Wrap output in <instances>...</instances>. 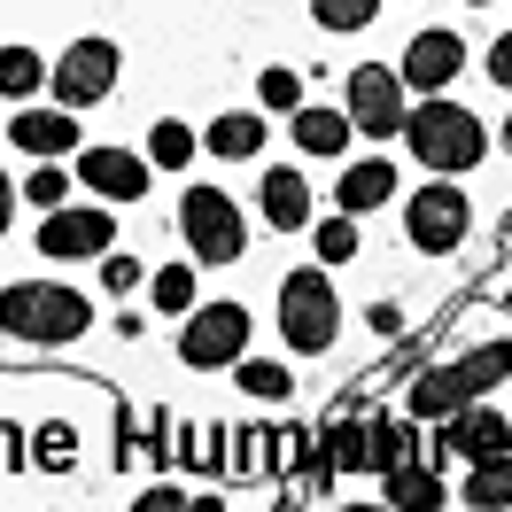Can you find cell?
<instances>
[{"label":"cell","instance_id":"6da1fadb","mask_svg":"<svg viewBox=\"0 0 512 512\" xmlns=\"http://www.w3.org/2000/svg\"><path fill=\"white\" fill-rule=\"evenodd\" d=\"M94 326V303L63 280H16L0 288V342H24V350H63Z\"/></svg>","mask_w":512,"mask_h":512},{"label":"cell","instance_id":"7a4b0ae2","mask_svg":"<svg viewBox=\"0 0 512 512\" xmlns=\"http://www.w3.org/2000/svg\"><path fill=\"white\" fill-rule=\"evenodd\" d=\"M505 373H512V342H481V350L450 357V365H427L404 404H412V419H450V412H466L474 396H489Z\"/></svg>","mask_w":512,"mask_h":512},{"label":"cell","instance_id":"3957f363","mask_svg":"<svg viewBox=\"0 0 512 512\" xmlns=\"http://www.w3.org/2000/svg\"><path fill=\"white\" fill-rule=\"evenodd\" d=\"M404 148H412L427 171H474L481 148H489V132L466 101H419L412 117H404Z\"/></svg>","mask_w":512,"mask_h":512},{"label":"cell","instance_id":"277c9868","mask_svg":"<svg viewBox=\"0 0 512 512\" xmlns=\"http://www.w3.org/2000/svg\"><path fill=\"white\" fill-rule=\"evenodd\" d=\"M280 342L303 357H319L342 342V295L326 272H288L280 280Z\"/></svg>","mask_w":512,"mask_h":512},{"label":"cell","instance_id":"5b68a950","mask_svg":"<svg viewBox=\"0 0 512 512\" xmlns=\"http://www.w3.org/2000/svg\"><path fill=\"white\" fill-rule=\"evenodd\" d=\"M241 357H249V311L241 303H194L187 326H179V365L218 373V365H241Z\"/></svg>","mask_w":512,"mask_h":512},{"label":"cell","instance_id":"8992f818","mask_svg":"<svg viewBox=\"0 0 512 512\" xmlns=\"http://www.w3.org/2000/svg\"><path fill=\"white\" fill-rule=\"evenodd\" d=\"M179 233H187L194 264H233V256L249 249V225H241V210H233L218 187H187L179 194Z\"/></svg>","mask_w":512,"mask_h":512},{"label":"cell","instance_id":"52a82bcc","mask_svg":"<svg viewBox=\"0 0 512 512\" xmlns=\"http://www.w3.org/2000/svg\"><path fill=\"white\" fill-rule=\"evenodd\" d=\"M47 86H55V101H63V109H101V101L117 94V39H101V32L70 39Z\"/></svg>","mask_w":512,"mask_h":512},{"label":"cell","instance_id":"ba28073f","mask_svg":"<svg viewBox=\"0 0 512 512\" xmlns=\"http://www.w3.org/2000/svg\"><path fill=\"white\" fill-rule=\"evenodd\" d=\"M117 249V218L101 210V202H63L55 218L39 225V256H55V264H78V256H109Z\"/></svg>","mask_w":512,"mask_h":512},{"label":"cell","instance_id":"9c48e42d","mask_svg":"<svg viewBox=\"0 0 512 512\" xmlns=\"http://www.w3.org/2000/svg\"><path fill=\"white\" fill-rule=\"evenodd\" d=\"M466 225H474V202L458 187H419L412 202H404V233H412V249H427V256L458 249Z\"/></svg>","mask_w":512,"mask_h":512},{"label":"cell","instance_id":"30bf717a","mask_svg":"<svg viewBox=\"0 0 512 512\" xmlns=\"http://www.w3.org/2000/svg\"><path fill=\"white\" fill-rule=\"evenodd\" d=\"M342 109H350V125L373 132V140H396V132H404V117H412V109H404V78H396V70H381V63L350 70V101H342Z\"/></svg>","mask_w":512,"mask_h":512},{"label":"cell","instance_id":"8fae6325","mask_svg":"<svg viewBox=\"0 0 512 512\" xmlns=\"http://www.w3.org/2000/svg\"><path fill=\"white\" fill-rule=\"evenodd\" d=\"M458 70H466V39L450 32V24H427V32L404 47V86H412V94H443Z\"/></svg>","mask_w":512,"mask_h":512},{"label":"cell","instance_id":"7c38bea8","mask_svg":"<svg viewBox=\"0 0 512 512\" xmlns=\"http://www.w3.org/2000/svg\"><path fill=\"white\" fill-rule=\"evenodd\" d=\"M497 450H512V419L505 412H450L443 419V435H435V458H466V466H474V458H497Z\"/></svg>","mask_w":512,"mask_h":512},{"label":"cell","instance_id":"4fadbf2b","mask_svg":"<svg viewBox=\"0 0 512 512\" xmlns=\"http://www.w3.org/2000/svg\"><path fill=\"white\" fill-rule=\"evenodd\" d=\"M148 171H156V163L132 156V148H86V156H78V179H86L101 202H140V194H148Z\"/></svg>","mask_w":512,"mask_h":512},{"label":"cell","instance_id":"5bb4252c","mask_svg":"<svg viewBox=\"0 0 512 512\" xmlns=\"http://www.w3.org/2000/svg\"><path fill=\"white\" fill-rule=\"evenodd\" d=\"M8 140L24 148V156H78V109H32V101H16V117H8Z\"/></svg>","mask_w":512,"mask_h":512},{"label":"cell","instance_id":"9a60e30c","mask_svg":"<svg viewBox=\"0 0 512 512\" xmlns=\"http://www.w3.org/2000/svg\"><path fill=\"white\" fill-rule=\"evenodd\" d=\"M256 210H264L272 233H303V225H311V187H303V171H264Z\"/></svg>","mask_w":512,"mask_h":512},{"label":"cell","instance_id":"2e32d148","mask_svg":"<svg viewBox=\"0 0 512 512\" xmlns=\"http://www.w3.org/2000/svg\"><path fill=\"white\" fill-rule=\"evenodd\" d=\"M334 202H342V210H381V202H396V163L388 156H365V163H350V171H342V179H334Z\"/></svg>","mask_w":512,"mask_h":512},{"label":"cell","instance_id":"e0dca14e","mask_svg":"<svg viewBox=\"0 0 512 512\" xmlns=\"http://www.w3.org/2000/svg\"><path fill=\"white\" fill-rule=\"evenodd\" d=\"M319 474H373V419H342L311 458Z\"/></svg>","mask_w":512,"mask_h":512},{"label":"cell","instance_id":"ac0fdd59","mask_svg":"<svg viewBox=\"0 0 512 512\" xmlns=\"http://www.w3.org/2000/svg\"><path fill=\"white\" fill-rule=\"evenodd\" d=\"M202 148H210L218 163H249V156H264V117H249V109H233V117H210Z\"/></svg>","mask_w":512,"mask_h":512},{"label":"cell","instance_id":"d6986e66","mask_svg":"<svg viewBox=\"0 0 512 512\" xmlns=\"http://www.w3.org/2000/svg\"><path fill=\"white\" fill-rule=\"evenodd\" d=\"M350 109H295V148L303 156H342L350 148Z\"/></svg>","mask_w":512,"mask_h":512},{"label":"cell","instance_id":"ffe728a7","mask_svg":"<svg viewBox=\"0 0 512 512\" xmlns=\"http://www.w3.org/2000/svg\"><path fill=\"white\" fill-rule=\"evenodd\" d=\"M381 497H388V505H443L450 489H443V474H427V466L404 458V466H388V474H381Z\"/></svg>","mask_w":512,"mask_h":512},{"label":"cell","instance_id":"44dd1931","mask_svg":"<svg viewBox=\"0 0 512 512\" xmlns=\"http://www.w3.org/2000/svg\"><path fill=\"white\" fill-rule=\"evenodd\" d=\"M466 505H512V450H497V458H474V474H466Z\"/></svg>","mask_w":512,"mask_h":512},{"label":"cell","instance_id":"7402d4cb","mask_svg":"<svg viewBox=\"0 0 512 512\" xmlns=\"http://www.w3.org/2000/svg\"><path fill=\"white\" fill-rule=\"evenodd\" d=\"M194 148H202V132H194V125H179V117H163V125L148 132V163H156V171H187V163H194Z\"/></svg>","mask_w":512,"mask_h":512},{"label":"cell","instance_id":"603a6c76","mask_svg":"<svg viewBox=\"0 0 512 512\" xmlns=\"http://www.w3.org/2000/svg\"><path fill=\"white\" fill-rule=\"evenodd\" d=\"M39 86H47V63H39L32 47H0V94L24 101V94H39Z\"/></svg>","mask_w":512,"mask_h":512},{"label":"cell","instance_id":"cb8c5ba5","mask_svg":"<svg viewBox=\"0 0 512 512\" xmlns=\"http://www.w3.org/2000/svg\"><path fill=\"white\" fill-rule=\"evenodd\" d=\"M311 16H319V32L350 39V32H365V24L381 16V0H311Z\"/></svg>","mask_w":512,"mask_h":512},{"label":"cell","instance_id":"d4e9b609","mask_svg":"<svg viewBox=\"0 0 512 512\" xmlns=\"http://www.w3.org/2000/svg\"><path fill=\"white\" fill-rule=\"evenodd\" d=\"M233 373H241V388H249L256 404H288V365H272V357H241V365H233Z\"/></svg>","mask_w":512,"mask_h":512},{"label":"cell","instance_id":"484cf974","mask_svg":"<svg viewBox=\"0 0 512 512\" xmlns=\"http://www.w3.org/2000/svg\"><path fill=\"white\" fill-rule=\"evenodd\" d=\"M148 303H156V311H179V319H187V311H194V264H163L156 280H148Z\"/></svg>","mask_w":512,"mask_h":512},{"label":"cell","instance_id":"4316f807","mask_svg":"<svg viewBox=\"0 0 512 512\" xmlns=\"http://www.w3.org/2000/svg\"><path fill=\"white\" fill-rule=\"evenodd\" d=\"M404 458H412V427L404 419H373V474L404 466Z\"/></svg>","mask_w":512,"mask_h":512},{"label":"cell","instance_id":"83f0119b","mask_svg":"<svg viewBox=\"0 0 512 512\" xmlns=\"http://www.w3.org/2000/svg\"><path fill=\"white\" fill-rule=\"evenodd\" d=\"M311 241H319V264H350V256H357V225H350V210H342V218H319V233H311Z\"/></svg>","mask_w":512,"mask_h":512},{"label":"cell","instance_id":"f1b7e54d","mask_svg":"<svg viewBox=\"0 0 512 512\" xmlns=\"http://www.w3.org/2000/svg\"><path fill=\"white\" fill-rule=\"evenodd\" d=\"M24 202H39V210H63V202H70V171H63V163H39L32 179H24Z\"/></svg>","mask_w":512,"mask_h":512},{"label":"cell","instance_id":"f546056e","mask_svg":"<svg viewBox=\"0 0 512 512\" xmlns=\"http://www.w3.org/2000/svg\"><path fill=\"white\" fill-rule=\"evenodd\" d=\"M256 94H264V109H295V101H303V78H295V70H264Z\"/></svg>","mask_w":512,"mask_h":512},{"label":"cell","instance_id":"4dcf8cb0","mask_svg":"<svg viewBox=\"0 0 512 512\" xmlns=\"http://www.w3.org/2000/svg\"><path fill=\"white\" fill-rule=\"evenodd\" d=\"M140 280H148V272H140L132 256H109V264H101V288H109V295H132Z\"/></svg>","mask_w":512,"mask_h":512},{"label":"cell","instance_id":"1f68e13d","mask_svg":"<svg viewBox=\"0 0 512 512\" xmlns=\"http://www.w3.org/2000/svg\"><path fill=\"white\" fill-rule=\"evenodd\" d=\"M489 78L512 86V32H497V47H489Z\"/></svg>","mask_w":512,"mask_h":512},{"label":"cell","instance_id":"d6a6232c","mask_svg":"<svg viewBox=\"0 0 512 512\" xmlns=\"http://www.w3.org/2000/svg\"><path fill=\"white\" fill-rule=\"evenodd\" d=\"M8 218H16V187H8V171H0V233H8Z\"/></svg>","mask_w":512,"mask_h":512},{"label":"cell","instance_id":"836d02e7","mask_svg":"<svg viewBox=\"0 0 512 512\" xmlns=\"http://www.w3.org/2000/svg\"><path fill=\"white\" fill-rule=\"evenodd\" d=\"M505 148H512V117H505Z\"/></svg>","mask_w":512,"mask_h":512}]
</instances>
